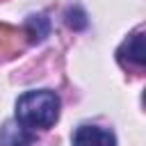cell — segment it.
Here are the masks:
<instances>
[{
  "label": "cell",
  "mask_w": 146,
  "mask_h": 146,
  "mask_svg": "<svg viewBox=\"0 0 146 146\" xmlns=\"http://www.w3.org/2000/svg\"><path fill=\"white\" fill-rule=\"evenodd\" d=\"M59 119V98L55 91H25L16 100V121L30 130H48Z\"/></svg>",
  "instance_id": "6da1fadb"
},
{
  "label": "cell",
  "mask_w": 146,
  "mask_h": 146,
  "mask_svg": "<svg viewBox=\"0 0 146 146\" xmlns=\"http://www.w3.org/2000/svg\"><path fill=\"white\" fill-rule=\"evenodd\" d=\"M73 146H116V137L98 125H80L73 132Z\"/></svg>",
  "instance_id": "7a4b0ae2"
},
{
  "label": "cell",
  "mask_w": 146,
  "mask_h": 146,
  "mask_svg": "<svg viewBox=\"0 0 146 146\" xmlns=\"http://www.w3.org/2000/svg\"><path fill=\"white\" fill-rule=\"evenodd\" d=\"M119 59L123 64H132L137 68H141L146 64V46H144V32H137L132 36H128V41L119 48Z\"/></svg>",
  "instance_id": "3957f363"
},
{
  "label": "cell",
  "mask_w": 146,
  "mask_h": 146,
  "mask_svg": "<svg viewBox=\"0 0 146 146\" xmlns=\"http://www.w3.org/2000/svg\"><path fill=\"white\" fill-rule=\"evenodd\" d=\"M34 132L18 121H9L0 128V146H32Z\"/></svg>",
  "instance_id": "277c9868"
},
{
  "label": "cell",
  "mask_w": 146,
  "mask_h": 146,
  "mask_svg": "<svg viewBox=\"0 0 146 146\" xmlns=\"http://www.w3.org/2000/svg\"><path fill=\"white\" fill-rule=\"evenodd\" d=\"M27 27L32 30V32H30L32 39H36V41H41V39L48 34V21H46L43 16H30V18H27Z\"/></svg>",
  "instance_id": "5b68a950"
}]
</instances>
